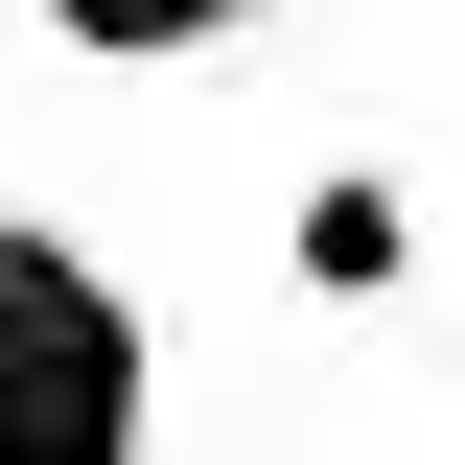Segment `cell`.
Returning a JSON list of instances; mask_svg holds the SVG:
<instances>
[{
    "instance_id": "cell-1",
    "label": "cell",
    "mask_w": 465,
    "mask_h": 465,
    "mask_svg": "<svg viewBox=\"0 0 465 465\" xmlns=\"http://www.w3.org/2000/svg\"><path fill=\"white\" fill-rule=\"evenodd\" d=\"M163 442V302L94 232L0 210V465H140Z\"/></svg>"
},
{
    "instance_id": "cell-2",
    "label": "cell",
    "mask_w": 465,
    "mask_h": 465,
    "mask_svg": "<svg viewBox=\"0 0 465 465\" xmlns=\"http://www.w3.org/2000/svg\"><path fill=\"white\" fill-rule=\"evenodd\" d=\"M280 280H302V302H396V280H419V186H396V163H302V186H280Z\"/></svg>"
},
{
    "instance_id": "cell-3",
    "label": "cell",
    "mask_w": 465,
    "mask_h": 465,
    "mask_svg": "<svg viewBox=\"0 0 465 465\" xmlns=\"http://www.w3.org/2000/svg\"><path fill=\"white\" fill-rule=\"evenodd\" d=\"M24 24H47L70 70H210L232 24H256V0H24Z\"/></svg>"
}]
</instances>
